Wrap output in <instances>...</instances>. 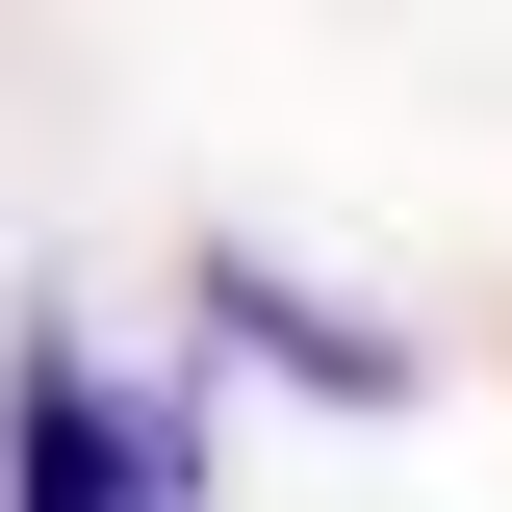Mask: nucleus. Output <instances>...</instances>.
<instances>
[{
  "mask_svg": "<svg viewBox=\"0 0 512 512\" xmlns=\"http://www.w3.org/2000/svg\"><path fill=\"white\" fill-rule=\"evenodd\" d=\"M205 333H256L308 410H410V333H384V308H333V282H282L256 231H205Z\"/></svg>",
  "mask_w": 512,
  "mask_h": 512,
  "instance_id": "obj_1",
  "label": "nucleus"
}]
</instances>
